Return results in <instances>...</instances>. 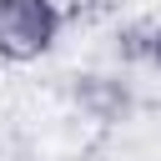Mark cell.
<instances>
[{
	"mask_svg": "<svg viewBox=\"0 0 161 161\" xmlns=\"http://www.w3.org/2000/svg\"><path fill=\"white\" fill-rule=\"evenodd\" d=\"M60 30V10L50 0H0V50L10 60H30L50 50Z\"/></svg>",
	"mask_w": 161,
	"mask_h": 161,
	"instance_id": "6da1fadb",
	"label": "cell"
},
{
	"mask_svg": "<svg viewBox=\"0 0 161 161\" xmlns=\"http://www.w3.org/2000/svg\"><path fill=\"white\" fill-rule=\"evenodd\" d=\"M156 65H161V35H156Z\"/></svg>",
	"mask_w": 161,
	"mask_h": 161,
	"instance_id": "7a4b0ae2",
	"label": "cell"
}]
</instances>
